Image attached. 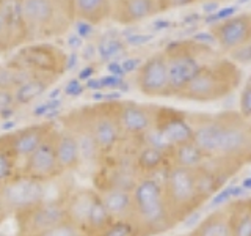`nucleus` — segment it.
<instances>
[{"mask_svg":"<svg viewBox=\"0 0 251 236\" xmlns=\"http://www.w3.org/2000/svg\"><path fill=\"white\" fill-rule=\"evenodd\" d=\"M248 0H237V5H242V3H247Z\"/></svg>","mask_w":251,"mask_h":236,"instance_id":"47","label":"nucleus"},{"mask_svg":"<svg viewBox=\"0 0 251 236\" xmlns=\"http://www.w3.org/2000/svg\"><path fill=\"white\" fill-rule=\"evenodd\" d=\"M225 175H222V172L210 169L207 164H204L202 167L195 170V183H196V191H198L201 200L210 199L214 195L218 187L223 184Z\"/></svg>","mask_w":251,"mask_h":236,"instance_id":"26","label":"nucleus"},{"mask_svg":"<svg viewBox=\"0 0 251 236\" xmlns=\"http://www.w3.org/2000/svg\"><path fill=\"white\" fill-rule=\"evenodd\" d=\"M162 11L159 0H113L110 21L120 26H132Z\"/></svg>","mask_w":251,"mask_h":236,"instance_id":"17","label":"nucleus"},{"mask_svg":"<svg viewBox=\"0 0 251 236\" xmlns=\"http://www.w3.org/2000/svg\"><path fill=\"white\" fill-rule=\"evenodd\" d=\"M190 236H232L229 217L225 211H215L196 225Z\"/></svg>","mask_w":251,"mask_h":236,"instance_id":"27","label":"nucleus"},{"mask_svg":"<svg viewBox=\"0 0 251 236\" xmlns=\"http://www.w3.org/2000/svg\"><path fill=\"white\" fill-rule=\"evenodd\" d=\"M240 81V74L229 63H217L212 66H202L200 73L188 82L176 96L190 101H215L226 96L235 84Z\"/></svg>","mask_w":251,"mask_h":236,"instance_id":"6","label":"nucleus"},{"mask_svg":"<svg viewBox=\"0 0 251 236\" xmlns=\"http://www.w3.org/2000/svg\"><path fill=\"white\" fill-rule=\"evenodd\" d=\"M113 10V0H74V21L90 26H100L110 21Z\"/></svg>","mask_w":251,"mask_h":236,"instance_id":"23","label":"nucleus"},{"mask_svg":"<svg viewBox=\"0 0 251 236\" xmlns=\"http://www.w3.org/2000/svg\"><path fill=\"white\" fill-rule=\"evenodd\" d=\"M184 227H193V225H198L201 222V211L200 209H196L193 212H190L184 220Z\"/></svg>","mask_w":251,"mask_h":236,"instance_id":"42","label":"nucleus"},{"mask_svg":"<svg viewBox=\"0 0 251 236\" xmlns=\"http://www.w3.org/2000/svg\"><path fill=\"white\" fill-rule=\"evenodd\" d=\"M99 197L112 219H129L132 209V191L126 189H105Z\"/></svg>","mask_w":251,"mask_h":236,"instance_id":"24","label":"nucleus"},{"mask_svg":"<svg viewBox=\"0 0 251 236\" xmlns=\"http://www.w3.org/2000/svg\"><path fill=\"white\" fill-rule=\"evenodd\" d=\"M204 8V11H207V13H214L218 10V3L217 2H210V3H206V5H202Z\"/></svg>","mask_w":251,"mask_h":236,"instance_id":"45","label":"nucleus"},{"mask_svg":"<svg viewBox=\"0 0 251 236\" xmlns=\"http://www.w3.org/2000/svg\"><path fill=\"white\" fill-rule=\"evenodd\" d=\"M75 21L53 0H24L27 44L66 35Z\"/></svg>","mask_w":251,"mask_h":236,"instance_id":"3","label":"nucleus"},{"mask_svg":"<svg viewBox=\"0 0 251 236\" xmlns=\"http://www.w3.org/2000/svg\"><path fill=\"white\" fill-rule=\"evenodd\" d=\"M77 112L91 132L102 157L116 151L123 142L121 128L118 123V101H100L96 104L78 107Z\"/></svg>","mask_w":251,"mask_h":236,"instance_id":"5","label":"nucleus"},{"mask_svg":"<svg viewBox=\"0 0 251 236\" xmlns=\"http://www.w3.org/2000/svg\"><path fill=\"white\" fill-rule=\"evenodd\" d=\"M5 65L25 74L46 76L58 81L69 68V55L52 43H28L18 47Z\"/></svg>","mask_w":251,"mask_h":236,"instance_id":"2","label":"nucleus"},{"mask_svg":"<svg viewBox=\"0 0 251 236\" xmlns=\"http://www.w3.org/2000/svg\"><path fill=\"white\" fill-rule=\"evenodd\" d=\"M19 173V159L16 157L8 134H0V186Z\"/></svg>","mask_w":251,"mask_h":236,"instance_id":"29","label":"nucleus"},{"mask_svg":"<svg viewBox=\"0 0 251 236\" xmlns=\"http://www.w3.org/2000/svg\"><path fill=\"white\" fill-rule=\"evenodd\" d=\"M162 11L168 10V8H175V6H185L188 3H192L193 0H159Z\"/></svg>","mask_w":251,"mask_h":236,"instance_id":"41","label":"nucleus"},{"mask_svg":"<svg viewBox=\"0 0 251 236\" xmlns=\"http://www.w3.org/2000/svg\"><path fill=\"white\" fill-rule=\"evenodd\" d=\"M120 65H121L123 73L127 74V73H132V71H137L138 66L141 65V61L138 59H129V60H124L123 63H120Z\"/></svg>","mask_w":251,"mask_h":236,"instance_id":"40","label":"nucleus"},{"mask_svg":"<svg viewBox=\"0 0 251 236\" xmlns=\"http://www.w3.org/2000/svg\"><path fill=\"white\" fill-rule=\"evenodd\" d=\"M25 73L14 71L6 65H0V87H16L25 79Z\"/></svg>","mask_w":251,"mask_h":236,"instance_id":"33","label":"nucleus"},{"mask_svg":"<svg viewBox=\"0 0 251 236\" xmlns=\"http://www.w3.org/2000/svg\"><path fill=\"white\" fill-rule=\"evenodd\" d=\"M83 88L85 87L78 81H71V82H68L65 91H66V94H69V96H78V94L83 91Z\"/></svg>","mask_w":251,"mask_h":236,"instance_id":"39","label":"nucleus"},{"mask_svg":"<svg viewBox=\"0 0 251 236\" xmlns=\"http://www.w3.org/2000/svg\"><path fill=\"white\" fill-rule=\"evenodd\" d=\"M129 220L140 236H155L168 232L173 227L163 187L157 177H141L132 189Z\"/></svg>","mask_w":251,"mask_h":236,"instance_id":"1","label":"nucleus"},{"mask_svg":"<svg viewBox=\"0 0 251 236\" xmlns=\"http://www.w3.org/2000/svg\"><path fill=\"white\" fill-rule=\"evenodd\" d=\"M0 16L10 33L13 49L27 44L25 24H24V0H0Z\"/></svg>","mask_w":251,"mask_h":236,"instance_id":"19","label":"nucleus"},{"mask_svg":"<svg viewBox=\"0 0 251 236\" xmlns=\"http://www.w3.org/2000/svg\"><path fill=\"white\" fill-rule=\"evenodd\" d=\"M46 199V184L18 173L0 186V203L8 214L27 209Z\"/></svg>","mask_w":251,"mask_h":236,"instance_id":"8","label":"nucleus"},{"mask_svg":"<svg viewBox=\"0 0 251 236\" xmlns=\"http://www.w3.org/2000/svg\"><path fill=\"white\" fill-rule=\"evenodd\" d=\"M14 216L18 236H33L68 219L65 197L44 199L33 206L18 211Z\"/></svg>","mask_w":251,"mask_h":236,"instance_id":"7","label":"nucleus"},{"mask_svg":"<svg viewBox=\"0 0 251 236\" xmlns=\"http://www.w3.org/2000/svg\"><path fill=\"white\" fill-rule=\"evenodd\" d=\"M240 186H242L243 189H245L247 192H251V175L243 179L242 183H240Z\"/></svg>","mask_w":251,"mask_h":236,"instance_id":"46","label":"nucleus"},{"mask_svg":"<svg viewBox=\"0 0 251 236\" xmlns=\"http://www.w3.org/2000/svg\"><path fill=\"white\" fill-rule=\"evenodd\" d=\"M118 123L123 139L141 140L154 124V106H145L135 101H118Z\"/></svg>","mask_w":251,"mask_h":236,"instance_id":"13","label":"nucleus"},{"mask_svg":"<svg viewBox=\"0 0 251 236\" xmlns=\"http://www.w3.org/2000/svg\"><path fill=\"white\" fill-rule=\"evenodd\" d=\"M231 57L232 60L242 63V65H247V63H251V41L247 44H242L239 47L231 51Z\"/></svg>","mask_w":251,"mask_h":236,"instance_id":"35","label":"nucleus"},{"mask_svg":"<svg viewBox=\"0 0 251 236\" xmlns=\"http://www.w3.org/2000/svg\"><path fill=\"white\" fill-rule=\"evenodd\" d=\"M55 3L60 5L63 10H65L66 13H69L71 16L74 18V13H73V5H74V0H53Z\"/></svg>","mask_w":251,"mask_h":236,"instance_id":"43","label":"nucleus"},{"mask_svg":"<svg viewBox=\"0 0 251 236\" xmlns=\"http://www.w3.org/2000/svg\"><path fill=\"white\" fill-rule=\"evenodd\" d=\"M152 128L167 142L170 149L182 145L193 139V126L185 115L175 109L154 106V124Z\"/></svg>","mask_w":251,"mask_h":236,"instance_id":"14","label":"nucleus"},{"mask_svg":"<svg viewBox=\"0 0 251 236\" xmlns=\"http://www.w3.org/2000/svg\"><path fill=\"white\" fill-rule=\"evenodd\" d=\"M33 236H91L88 232H85L82 227H78L77 224L71 222L69 219L63 220V222L57 224L55 227L49 228V230H44L38 235Z\"/></svg>","mask_w":251,"mask_h":236,"instance_id":"31","label":"nucleus"},{"mask_svg":"<svg viewBox=\"0 0 251 236\" xmlns=\"http://www.w3.org/2000/svg\"><path fill=\"white\" fill-rule=\"evenodd\" d=\"M135 85L146 96H171L167 59L163 52H155L145 61H141L135 71Z\"/></svg>","mask_w":251,"mask_h":236,"instance_id":"11","label":"nucleus"},{"mask_svg":"<svg viewBox=\"0 0 251 236\" xmlns=\"http://www.w3.org/2000/svg\"><path fill=\"white\" fill-rule=\"evenodd\" d=\"M60 123L61 126L68 128L73 136L75 137L77 147H78V153H80V164L85 165H91V167L96 169L98 164L102 159V154L99 151V148L94 142L91 132L86 128V124L83 123L82 117L78 115L77 109L71 110L69 114L60 117Z\"/></svg>","mask_w":251,"mask_h":236,"instance_id":"15","label":"nucleus"},{"mask_svg":"<svg viewBox=\"0 0 251 236\" xmlns=\"http://www.w3.org/2000/svg\"><path fill=\"white\" fill-rule=\"evenodd\" d=\"M240 115L243 118L251 117V82L243 88L240 94Z\"/></svg>","mask_w":251,"mask_h":236,"instance_id":"36","label":"nucleus"},{"mask_svg":"<svg viewBox=\"0 0 251 236\" xmlns=\"http://www.w3.org/2000/svg\"><path fill=\"white\" fill-rule=\"evenodd\" d=\"M195 39H196V41H200V43H202V41H206V43H217L215 36L209 35V33H200V35L195 36Z\"/></svg>","mask_w":251,"mask_h":236,"instance_id":"44","label":"nucleus"},{"mask_svg":"<svg viewBox=\"0 0 251 236\" xmlns=\"http://www.w3.org/2000/svg\"><path fill=\"white\" fill-rule=\"evenodd\" d=\"M55 124H57V121H44V123L28 124L24 126V128L14 129L11 132H6L11 148L16 157L19 159V162H24L39 147V144L46 139L47 134L55 128Z\"/></svg>","mask_w":251,"mask_h":236,"instance_id":"16","label":"nucleus"},{"mask_svg":"<svg viewBox=\"0 0 251 236\" xmlns=\"http://www.w3.org/2000/svg\"><path fill=\"white\" fill-rule=\"evenodd\" d=\"M251 156V126L242 118L223 117V132L220 142L218 154L220 159L242 161Z\"/></svg>","mask_w":251,"mask_h":236,"instance_id":"12","label":"nucleus"},{"mask_svg":"<svg viewBox=\"0 0 251 236\" xmlns=\"http://www.w3.org/2000/svg\"><path fill=\"white\" fill-rule=\"evenodd\" d=\"M58 82L57 79L46 77V76H33L27 74L24 81H21L18 85L14 87V102L16 107H25L31 104L38 98H41L50 90V87Z\"/></svg>","mask_w":251,"mask_h":236,"instance_id":"22","label":"nucleus"},{"mask_svg":"<svg viewBox=\"0 0 251 236\" xmlns=\"http://www.w3.org/2000/svg\"><path fill=\"white\" fill-rule=\"evenodd\" d=\"M10 51H14L13 44H11V38L6 30V26L2 19V16H0V54H5Z\"/></svg>","mask_w":251,"mask_h":236,"instance_id":"37","label":"nucleus"},{"mask_svg":"<svg viewBox=\"0 0 251 236\" xmlns=\"http://www.w3.org/2000/svg\"><path fill=\"white\" fill-rule=\"evenodd\" d=\"M206 154L196 147L193 142H187V144L177 145L170 151V164L179 165V167L196 170L206 164Z\"/></svg>","mask_w":251,"mask_h":236,"instance_id":"25","label":"nucleus"},{"mask_svg":"<svg viewBox=\"0 0 251 236\" xmlns=\"http://www.w3.org/2000/svg\"><path fill=\"white\" fill-rule=\"evenodd\" d=\"M91 236H140L129 219H113L105 228Z\"/></svg>","mask_w":251,"mask_h":236,"instance_id":"30","label":"nucleus"},{"mask_svg":"<svg viewBox=\"0 0 251 236\" xmlns=\"http://www.w3.org/2000/svg\"><path fill=\"white\" fill-rule=\"evenodd\" d=\"M229 200H232L231 197V186H226L223 187L222 191H218L217 194H214L210 197V200L207 203V208L209 209H217L220 206H223V205H226Z\"/></svg>","mask_w":251,"mask_h":236,"instance_id":"34","label":"nucleus"},{"mask_svg":"<svg viewBox=\"0 0 251 236\" xmlns=\"http://www.w3.org/2000/svg\"><path fill=\"white\" fill-rule=\"evenodd\" d=\"M232 236H251V202L242 200L227 211Z\"/></svg>","mask_w":251,"mask_h":236,"instance_id":"28","label":"nucleus"},{"mask_svg":"<svg viewBox=\"0 0 251 236\" xmlns=\"http://www.w3.org/2000/svg\"><path fill=\"white\" fill-rule=\"evenodd\" d=\"M133 164L141 177H154L163 172V169L170 164V153L146 145L140 140L133 153Z\"/></svg>","mask_w":251,"mask_h":236,"instance_id":"20","label":"nucleus"},{"mask_svg":"<svg viewBox=\"0 0 251 236\" xmlns=\"http://www.w3.org/2000/svg\"><path fill=\"white\" fill-rule=\"evenodd\" d=\"M18 107L14 102V87H0V120L10 118Z\"/></svg>","mask_w":251,"mask_h":236,"instance_id":"32","label":"nucleus"},{"mask_svg":"<svg viewBox=\"0 0 251 236\" xmlns=\"http://www.w3.org/2000/svg\"><path fill=\"white\" fill-rule=\"evenodd\" d=\"M214 36L217 43L226 51H232L251 41V18L247 14L225 19L215 27Z\"/></svg>","mask_w":251,"mask_h":236,"instance_id":"18","label":"nucleus"},{"mask_svg":"<svg viewBox=\"0 0 251 236\" xmlns=\"http://www.w3.org/2000/svg\"><path fill=\"white\" fill-rule=\"evenodd\" d=\"M235 11H237V6H227V8H225V10H220L215 16H212V18L209 19V22H212V21H223V19H229Z\"/></svg>","mask_w":251,"mask_h":236,"instance_id":"38","label":"nucleus"},{"mask_svg":"<svg viewBox=\"0 0 251 236\" xmlns=\"http://www.w3.org/2000/svg\"><path fill=\"white\" fill-rule=\"evenodd\" d=\"M55 153H57V161L61 175L68 172H74L80 167V153L75 137L73 136L68 128L60 124L57 131V145H55Z\"/></svg>","mask_w":251,"mask_h":236,"instance_id":"21","label":"nucleus"},{"mask_svg":"<svg viewBox=\"0 0 251 236\" xmlns=\"http://www.w3.org/2000/svg\"><path fill=\"white\" fill-rule=\"evenodd\" d=\"M57 131H58V126L55 124V128L47 134L46 139L39 144V147L22 162L19 173H22V175H25L28 178H33L44 184L61 177L58 161H57V153H55Z\"/></svg>","mask_w":251,"mask_h":236,"instance_id":"10","label":"nucleus"},{"mask_svg":"<svg viewBox=\"0 0 251 236\" xmlns=\"http://www.w3.org/2000/svg\"><path fill=\"white\" fill-rule=\"evenodd\" d=\"M163 54L167 59L170 93L171 96H176L200 73L202 66L193 49L188 47V43H173L163 51Z\"/></svg>","mask_w":251,"mask_h":236,"instance_id":"9","label":"nucleus"},{"mask_svg":"<svg viewBox=\"0 0 251 236\" xmlns=\"http://www.w3.org/2000/svg\"><path fill=\"white\" fill-rule=\"evenodd\" d=\"M160 183L173 227L182 222L190 212L200 209L202 200L196 191L195 170L168 164Z\"/></svg>","mask_w":251,"mask_h":236,"instance_id":"4","label":"nucleus"}]
</instances>
